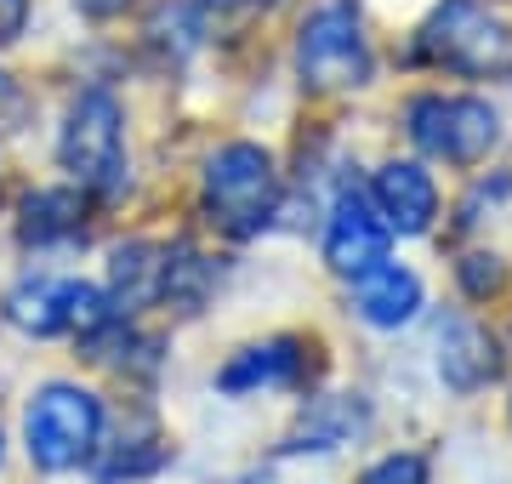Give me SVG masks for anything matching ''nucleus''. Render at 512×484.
Segmentation results:
<instances>
[{"label":"nucleus","mask_w":512,"mask_h":484,"mask_svg":"<svg viewBox=\"0 0 512 484\" xmlns=\"http://www.w3.org/2000/svg\"><path fill=\"white\" fill-rule=\"evenodd\" d=\"M200 205H205V223L228 234V240L268 234L279 217V160L251 137L222 143L200 171Z\"/></svg>","instance_id":"1"},{"label":"nucleus","mask_w":512,"mask_h":484,"mask_svg":"<svg viewBox=\"0 0 512 484\" xmlns=\"http://www.w3.org/2000/svg\"><path fill=\"white\" fill-rule=\"evenodd\" d=\"M57 166L92 200H114L126 188V109L109 86H80L57 120Z\"/></svg>","instance_id":"2"},{"label":"nucleus","mask_w":512,"mask_h":484,"mask_svg":"<svg viewBox=\"0 0 512 484\" xmlns=\"http://www.w3.org/2000/svg\"><path fill=\"white\" fill-rule=\"evenodd\" d=\"M109 410L80 382H40L23 405V456L40 473H80L103 450Z\"/></svg>","instance_id":"3"},{"label":"nucleus","mask_w":512,"mask_h":484,"mask_svg":"<svg viewBox=\"0 0 512 484\" xmlns=\"http://www.w3.org/2000/svg\"><path fill=\"white\" fill-rule=\"evenodd\" d=\"M0 319L18 336L52 342V336H97L103 325L126 319L109 302V291L92 280H74V274H23L6 297H0Z\"/></svg>","instance_id":"4"},{"label":"nucleus","mask_w":512,"mask_h":484,"mask_svg":"<svg viewBox=\"0 0 512 484\" xmlns=\"http://www.w3.org/2000/svg\"><path fill=\"white\" fill-rule=\"evenodd\" d=\"M416 52L450 75H512V23L490 0H439L416 29Z\"/></svg>","instance_id":"5"},{"label":"nucleus","mask_w":512,"mask_h":484,"mask_svg":"<svg viewBox=\"0 0 512 484\" xmlns=\"http://www.w3.org/2000/svg\"><path fill=\"white\" fill-rule=\"evenodd\" d=\"M296 80L308 92H359L376 75L365 18L353 0H319L296 29Z\"/></svg>","instance_id":"6"},{"label":"nucleus","mask_w":512,"mask_h":484,"mask_svg":"<svg viewBox=\"0 0 512 484\" xmlns=\"http://www.w3.org/2000/svg\"><path fill=\"white\" fill-rule=\"evenodd\" d=\"M404 131L427 160L473 171L501 143V114H495V103L467 92H421L404 103Z\"/></svg>","instance_id":"7"},{"label":"nucleus","mask_w":512,"mask_h":484,"mask_svg":"<svg viewBox=\"0 0 512 484\" xmlns=\"http://www.w3.org/2000/svg\"><path fill=\"white\" fill-rule=\"evenodd\" d=\"M319 257L336 280H365L382 262H393V228L382 223V211L370 205V194L359 188H336V200L325 211V240Z\"/></svg>","instance_id":"8"},{"label":"nucleus","mask_w":512,"mask_h":484,"mask_svg":"<svg viewBox=\"0 0 512 484\" xmlns=\"http://www.w3.org/2000/svg\"><path fill=\"white\" fill-rule=\"evenodd\" d=\"M433 365H439V382L456 399H473L490 382H501L507 359H501V336L484 325V319L461 314V308H444L433 319Z\"/></svg>","instance_id":"9"},{"label":"nucleus","mask_w":512,"mask_h":484,"mask_svg":"<svg viewBox=\"0 0 512 484\" xmlns=\"http://www.w3.org/2000/svg\"><path fill=\"white\" fill-rule=\"evenodd\" d=\"M313 382V342L308 336H262L251 348H239L217 371V393L228 399H251V393H296Z\"/></svg>","instance_id":"10"},{"label":"nucleus","mask_w":512,"mask_h":484,"mask_svg":"<svg viewBox=\"0 0 512 484\" xmlns=\"http://www.w3.org/2000/svg\"><path fill=\"white\" fill-rule=\"evenodd\" d=\"M370 205L382 211V223L399 240H421V234H433V223H439L444 194H439V177L421 166V160H387L370 177Z\"/></svg>","instance_id":"11"},{"label":"nucleus","mask_w":512,"mask_h":484,"mask_svg":"<svg viewBox=\"0 0 512 484\" xmlns=\"http://www.w3.org/2000/svg\"><path fill=\"white\" fill-rule=\"evenodd\" d=\"M421 308H427V285L404 262H382L376 274L353 280L348 291V314L359 325H370V331H404V325L421 319Z\"/></svg>","instance_id":"12"},{"label":"nucleus","mask_w":512,"mask_h":484,"mask_svg":"<svg viewBox=\"0 0 512 484\" xmlns=\"http://www.w3.org/2000/svg\"><path fill=\"white\" fill-rule=\"evenodd\" d=\"M370 433V399L365 393H319L302 405V422L285 439V456H330L342 445H359Z\"/></svg>","instance_id":"13"},{"label":"nucleus","mask_w":512,"mask_h":484,"mask_svg":"<svg viewBox=\"0 0 512 484\" xmlns=\"http://www.w3.org/2000/svg\"><path fill=\"white\" fill-rule=\"evenodd\" d=\"M92 228V194L86 188H35L18 205V240L35 251H57V245H80Z\"/></svg>","instance_id":"14"},{"label":"nucleus","mask_w":512,"mask_h":484,"mask_svg":"<svg viewBox=\"0 0 512 484\" xmlns=\"http://www.w3.org/2000/svg\"><path fill=\"white\" fill-rule=\"evenodd\" d=\"M160 262H165V245L154 240H120L109 251V302L126 319L160 302Z\"/></svg>","instance_id":"15"},{"label":"nucleus","mask_w":512,"mask_h":484,"mask_svg":"<svg viewBox=\"0 0 512 484\" xmlns=\"http://www.w3.org/2000/svg\"><path fill=\"white\" fill-rule=\"evenodd\" d=\"M211 291H217V262L205 257L200 245H165V262H160V302L154 308H165V314H200L205 302H211Z\"/></svg>","instance_id":"16"},{"label":"nucleus","mask_w":512,"mask_h":484,"mask_svg":"<svg viewBox=\"0 0 512 484\" xmlns=\"http://www.w3.org/2000/svg\"><path fill=\"white\" fill-rule=\"evenodd\" d=\"M165 462H171V445L160 433H143V439L103 445L92 456V473H97V484H137V479H154Z\"/></svg>","instance_id":"17"},{"label":"nucleus","mask_w":512,"mask_h":484,"mask_svg":"<svg viewBox=\"0 0 512 484\" xmlns=\"http://www.w3.org/2000/svg\"><path fill=\"white\" fill-rule=\"evenodd\" d=\"M456 285L467 302H490L507 291V257H495V251H461L456 262Z\"/></svg>","instance_id":"18"},{"label":"nucleus","mask_w":512,"mask_h":484,"mask_svg":"<svg viewBox=\"0 0 512 484\" xmlns=\"http://www.w3.org/2000/svg\"><path fill=\"white\" fill-rule=\"evenodd\" d=\"M359 484H433V467L421 450H387L359 473Z\"/></svg>","instance_id":"19"},{"label":"nucleus","mask_w":512,"mask_h":484,"mask_svg":"<svg viewBox=\"0 0 512 484\" xmlns=\"http://www.w3.org/2000/svg\"><path fill=\"white\" fill-rule=\"evenodd\" d=\"M29 29V0H0V46H18Z\"/></svg>","instance_id":"20"},{"label":"nucleus","mask_w":512,"mask_h":484,"mask_svg":"<svg viewBox=\"0 0 512 484\" xmlns=\"http://www.w3.org/2000/svg\"><path fill=\"white\" fill-rule=\"evenodd\" d=\"M126 6H131V0H74V12H80V18H92V23H114Z\"/></svg>","instance_id":"21"},{"label":"nucleus","mask_w":512,"mask_h":484,"mask_svg":"<svg viewBox=\"0 0 512 484\" xmlns=\"http://www.w3.org/2000/svg\"><path fill=\"white\" fill-rule=\"evenodd\" d=\"M6 103H18V92H12V80L0 75V109H6Z\"/></svg>","instance_id":"22"},{"label":"nucleus","mask_w":512,"mask_h":484,"mask_svg":"<svg viewBox=\"0 0 512 484\" xmlns=\"http://www.w3.org/2000/svg\"><path fill=\"white\" fill-rule=\"evenodd\" d=\"M0 462H6V433H0Z\"/></svg>","instance_id":"23"},{"label":"nucleus","mask_w":512,"mask_h":484,"mask_svg":"<svg viewBox=\"0 0 512 484\" xmlns=\"http://www.w3.org/2000/svg\"><path fill=\"white\" fill-rule=\"evenodd\" d=\"M507 422H512V388H507Z\"/></svg>","instance_id":"24"}]
</instances>
